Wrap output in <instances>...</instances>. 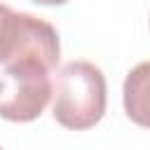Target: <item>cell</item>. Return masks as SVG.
Masks as SVG:
<instances>
[{"instance_id":"1","label":"cell","mask_w":150,"mask_h":150,"mask_svg":"<svg viewBox=\"0 0 150 150\" xmlns=\"http://www.w3.org/2000/svg\"><path fill=\"white\" fill-rule=\"evenodd\" d=\"M105 77L89 61H70L61 68L54 89V120L73 131L94 127L105 112Z\"/></svg>"},{"instance_id":"2","label":"cell","mask_w":150,"mask_h":150,"mask_svg":"<svg viewBox=\"0 0 150 150\" xmlns=\"http://www.w3.org/2000/svg\"><path fill=\"white\" fill-rule=\"evenodd\" d=\"M61 42L56 28L26 12L7 9L0 19V63H38L47 70L56 68Z\"/></svg>"},{"instance_id":"3","label":"cell","mask_w":150,"mask_h":150,"mask_svg":"<svg viewBox=\"0 0 150 150\" xmlns=\"http://www.w3.org/2000/svg\"><path fill=\"white\" fill-rule=\"evenodd\" d=\"M52 98L49 70L38 63L5 66L0 75V117L9 122H33Z\"/></svg>"},{"instance_id":"4","label":"cell","mask_w":150,"mask_h":150,"mask_svg":"<svg viewBox=\"0 0 150 150\" xmlns=\"http://www.w3.org/2000/svg\"><path fill=\"white\" fill-rule=\"evenodd\" d=\"M122 96L127 117L134 124L150 129V61H143L129 70Z\"/></svg>"},{"instance_id":"5","label":"cell","mask_w":150,"mask_h":150,"mask_svg":"<svg viewBox=\"0 0 150 150\" xmlns=\"http://www.w3.org/2000/svg\"><path fill=\"white\" fill-rule=\"evenodd\" d=\"M33 2H38V5H66L68 0H33Z\"/></svg>"},{"instance_id":"6","label":"cell","mask_w":150,"mask_h":150,"mask_svg":"<svg viewBox=\"0 0 150 150\" xmlns=\"http://www.w3.org/2000/svg\"><path fill=\"white\" fill-rule=\"evenodd\" d=\"M7 9H9V7H7V5H0V19H2V14H5V12H7Z\"/></svg>"},{"instance_id":"7","label":"cell","mask_w":150,"mask_h":150,"mask_svg":"<svg viewBox=\"0 0 150 150\" xmlns=\"http://www.w3.org/2000/svg\"><path fill=\"white\" fill-rule=\"evenodd\" d=\"M0 150H2V148H0Z\"/></svg>"}]
</instances>
